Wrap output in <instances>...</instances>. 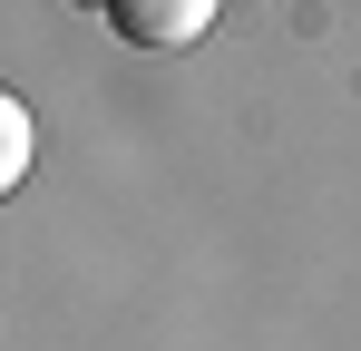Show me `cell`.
Instances as JSON below:
<instances>
[{
  "instance_id": "cell-2",
  "label": "cell",
  "mask_w": 361,
  "mask_h": 351,
  "mask_svg": "<svg viewBox=\"0 0 361 351\" xmlns=\"http://www.w3.org/2000/svg\"><path fill=\"white\" fill-rule=\"evenodd\" d=\"M30 156H39V127H30V108H20V98L0 88V195H10V185L30 176Z\"/></svg>"
},
{
  "instance_id": "cell-1",
  "label": "cell",
  "mask_w": 361,
  "mask_h": 351,
  "mask_svg": "<svg viewBox=\"0 0 361 351\" xmlns=\"http://www.w3.org/2000/svg\"><path fill=\"white\" fill-rule=\"evenodd\" d=\"M215 10H225V0H108L118 39H137V49H185V39H205Z\"/></svg>"
}]
</instances>
